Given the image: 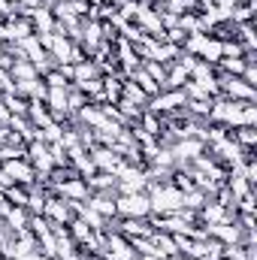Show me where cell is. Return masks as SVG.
<instances>
[{
	"instance_id": "obj_1",
	"label": "cell",
	"mask_w": 257,
	"mask_h": 260,
	"mask_svg": "<svg viewBox=\"0 0 257 260\" xmlns=\"http://www.w3.org/2000/svg\"><path fill=\"white\" fill-rule=\"evenodd\" d=\"M121 209H124V212H136V215H142L148 206H145L142 197H130V200H121Z\"/></svg>"
},
{
	"instance_id": "obj_2",
	"label": "cell",
	"mask_w": 257,
	"mask_h": 260,
	"mask_svg": "<svg viewBox=\"0 0 257 260\" xmlns=\"http://www.w3.org/2000/svg\"><path fill=\"white\" fill-rule=\"evenodd\" d=\"M6 170H9L12 176H21V182H27V179H30V170H27V167H21V164H9Z\"/></svg>"
}]
</instances>
